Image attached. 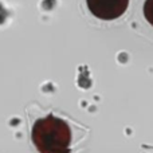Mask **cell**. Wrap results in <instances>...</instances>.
<instances>
[{"label": "cell", "instance_id": "cell-1", "mask_svg": "<svg viewBox=\"0 0 153 153\" xmlns=\"http://www.w3.org/2000/svg\"><path fill=\"white\" fill-rule=\"evenodd\" d=\"M32 141L40 153H70L71 132L63 120L50 114L34 124Z\"/></svg>", "mask_w": 153, "mask_h": 153}, {"label": "cell", "instance_id": "cell-2", "mask_svg": "<svg viewBox=\"0 0 153 153\" xmlns=\"http://www.w3.org/2000/svg\"><path fill=\"white\" fill-rule=\"evenodd\" d=\"M86 3L90 12L102 20L120 18L129 5V0H86Z\"/></svg>", "mask_w": 153, "mask_h": 153}, {"label": "cell", "instance_id": "cell-3", "mask_svg": "<svg viewBox=\"0 0 153 153\" xmlns=\"http://www.w3.org/2000/svg\"><path fill=\"white\" fill-rule=\"evenodd\" d=\"M144 15L146 20L153 26V0H146L144 4Z\"/></svg>", "mask_w": 153, "mask_h": 153}]
</instances>
